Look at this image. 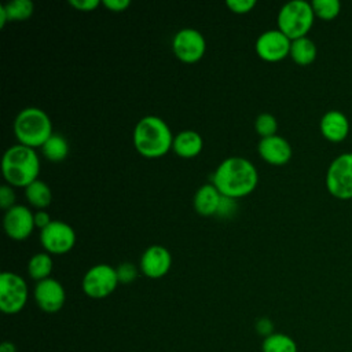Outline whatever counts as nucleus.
<instances>
[{
	"label": "nucleus",
	"instance_id": "nucleus-20",
	"mask_svg": "<svg viewBox=\"0 0 352 352\" xmlns=\"http://www.w3.org/2000/svg\"><path fill=\"white\" fill-rule=\"evenodd\" d=\"M25 195L28 202L38 210L47 208L52 201V191L50 186L40 179L32 182L29 186L25 187Z\"/></svg>",
	"mask_w": 352,
	"mask_h": 352
},
{
	"label": "nucleus",
	"instance_id": "nucleus-4",
	"mask_svg": "<svg viewBox=\"0 0 352 352\" xmlns=\"http://www.w3.org/2000/svg\"><path fill=\"white\" fill-rule=\"evenodd\" d=\"M14 133L21 144L41 147L54 133L51 118L40 107H25L14 120Z\"/></svg>",
	"mask_w": 352,
	"mask_h": 352
},
{
	"label": "nucleus",
	"instance_id": "nucleus-25",
	"mask_svg": "<svg viewBox=\"0 0 352 352\" xmlns=\"http://www.w3.org/2000/svg\"><path fill=\"white\" fill-rule=\"evenodd\" d=\"M311 4L315 15L322 19H333L341 10V3L338 0H314Z\"/></svg>",
	"mask_w": 352,
	"mask_h": 352
},
{
	"label": "nucleus",
	"instance_id": "nucleus-2",
	"mask_svg": "<svg viewBox=\"0 0 352 352\" xmlns=\"http://www.w3.org/2000/svg\"><path fill=\"white\" fill-rule=\"evenodd\" d=\"M173 135L169 125L158 116L142 117L132 133L135 148L146 158H160L165 155L173 144Z\"/></svg>",
	"mask_w": 352,
	"mask_h": 352
},
{
	"label": "nucleus",
	"instance_id": "nucleus-27",
	"mask_svg": "<svg viewBox=\"0 0 352 352\" xmlns=\"http://www.w3.org/2000/svg\"><path fill=\"white\" fill-rule=\"evenodd\" d=\"M116 271H117V276H118V282L120 283H131L133 282L138 275H139V271H138V267L129 261H124L121 263L118 267H116Z\"/></svg>",
	"mask_w": 352,
	"mask_h": 352
},
{
	"label": "nucleus",
	"instance_id": "nucleus-16",
	"mask_svg": "<svg viewBox=\"0 0 352 352\" xmlns=\"http://www.w3.org/2000/svg\"><path fill=\"white\" fill-rule=\"evenodd\" d=\"M319 129L327 140L341 142L349 132V120L342 111L333 109L322 116L319 121Z\"/></svg>",
	"mask_w": 352,
	"mask_h": 352
},
{
	"label": "nucleus",
	"instance_id": "nucleus-11",
	"mask_svg": "<svg viewBox=\"0 0 352 352\" xmlns=\"http://www.w3.org/2000/svg\"><path fill=\"white\" fill-rule=\"evenodd\" d=\"M292 40L279 29H268L263 32L254 44L256 54L267 62H278L290 52Z\"/></svg>",
	"mask_w": 352,
	"mask_h": 352
},
{
	"label": "nucleus",
	"instance_id": "nucleus-30",
	"mask_svg": "<svg viewBox=\"0 0 352 352\" xmlns=\"http://www.w3.org/2000/svg\"><path fill=\"white\" fill-rule=\"evenodd\" d=\"M226 6L235 14H246L256 6V0H227Z\"/></svg>",
	"mask_w": 352,
	"mask_h": 352
},
{
	"label": "nucleus",
	"instance_id": "nucleus-17",
	"mask_svg": "<svg viewBox=\"0 0 352 352\" xmlns=\"http://www.w3.org/2000/svg\"><path fill=\"white\" fill-rule=\"evenodd\" d=\"M220 198L221 194L219 190L212 183H206L195 191L192 205L195 212L201 216H213L217 212Z\"/></svg>",
	"mask_w": 352,
	"mask_h": 352
},
{
	"label": "nucleus",
	"instance_id": "nucleus-9",
	"mask_svg": "<svg viewBox=\"0 0 352 352\" xmlns=\"http://www.w3.org/2000/svg\"><path fill=\"white\" fill-rule=\"evenodd\" d=\"M38 238L47 253L65 254L76 243V231L62 220H52L45 228L40 230Z\"/></svg>",
	"mask_w": 352,
	"mask_h": 352
},
{
	"label": "nucleus",
	"instance_id": "nucleus-13",
	"mask_svg": "<svg viewBox=\"0 0 352 352\" xmlns=\"http://www.w3.org/2000/svg\"><path fill=\"white\" fill-rule=\"evenodd\" d=\"M34 300L41 311L55 314L63 307L66 301V292L59 280L50 276L36 283Z\"/></svg>",
	"mask_w": 352,
	"mask_h": 352
},
{
	"label": "nucleus",
	"instance_id": "nucleus-33",
	"mask_svg": "<svg viewBox=\"0 0 352 352\" xmlns=\"http://www.w3.org/2000/svg\"><path fill=\"white\" fill-rule=\"evenodd\" d=\"M102 4L110 11L120 12L126 10L131 6V1L129 0H102Z\"/></svg>",
	"mask_w": 352,
	"mask_h": 352
},
{
	"label": "nucleus",
	"instance_id": "nucleus-29",
	"mask_svg": "<svg viewBox=\"0 0 352 352\" xmlns=\"http://www.w3.org/2000/svg\"><path fill=\"white\" fill-rule=\"evenodd\" d=\"M15 204V191L10 184L0 186V208L6 212L12 208Z\"/></svg>",
	"mask_w": 352,
	"mask_h": 352
},
{
	"label": "nucleus",
	"instance_id": "nucleus-7",
	"mask_svg": "<svg viewBox=\"0 0 352 352\" xmlns=\"http://www.w3.org/2000/svg\"><path fill=\"white\" fill-rule=\"evenodd\" d=\"M28 301V285L25 279L11 271L0 274V309L12 315L23 309Z\"/></svg>",
	"mask_w": 352,
	"mask_h": 352
},
{
	"label": "nucleus",
	"instance_id": "nucleus-28",
	"mask_svg": "<svg viewBox=\"0 0 352 352\" xmlns=\"http://www.w3.org/2000/svg\"><path fill=\"white\" fill-rule=\"evenodd\" d=\"M236 199L231 198V197H226L221 195L220 202H219V208L216 212V216L227 219V217H232L234 213L236 212Z\"/></svg>",
	"mask_w": 352,
	"mask_h": 352
},
{
	"label": "nucleus",
	"instance_id": "nucleus-31",
	"mask_svg": "<svg viewBox=\"0 0 352 352\" xmlns=\"http://www.w3.org/2000/svg\"><path fill=\"white\" fill-rule=\"evenodd\" d=\"M256 331L263 336L264 338H267L268 336L274 334V323L270 318H260L257 322H256Z\"/></svg>",
	"mask_w": 352,
	"mask_h": 352
},
{
	"label": "nucleus",
	"instance_id": "nucleus-32",
	"mask_svg": "<svg viewBox=\"0 0 352 352\" xmlns=\"http://www.w3.org/2000/svg\"><path fill=\"white\" fill-rule=\"evenodd\" d=\"M69 4L80 11H92L100 4V1L99 0H69Z\"/></svg>",
	"mask_w": 352,
	"mask_h": 352
},
{
	"label": "nucleus",
	"instance_id": "nucleus-34",
	"mask_svg": "<svg viewBox=\"0 0 352 352\" xmlns=\"http://www.w3.org/2000/svg\"><path fill=\"white\" fill-rule=\"evenodd\" d=\"M51 221H52V219H51L50 213L45 212L44 209H40V210H36V212H34V224H36V227H38L40 230L45 228Z\"/></svg>",
	"mask_w": 352,
	"mask_h": 352
},
{
	"label": "nucleus",
	"instance_id": "nucleus-26",
	"mask_svg": "<svg viewBox=\"0 0 352 352\" xmlns=\"http://www.w3.org/2000/svg\"><path fill=\"white\" fill-rule=\"evenodd\" d=\"M254 129L261 138L276 135L278 121L271 113H260L254 120Z\"/></svg>",
	"mask_w": 352,
	"mask_h": 352
},
{
	"label": "nucleus",
	"instance_id": "nucleus-15",
	"mask_svg": "<svg viewBox=\"0 0 352 352\" xmlns=\"http://www.w3.org/2000/svg\"><path fill=\"white\" fill-rule=\"evenodd\" d=\"M257 151L264 161L272 165L286 164L293 154L290 143L280 135L261 138L257 144Z\"/></svg>",
	"mask_w": 352,
	"mask_h": 352
},
{
	"label": "nucleus",
	"instance_id": "nucleus-10",
	"mask_svg": "<svg viewBox=\"0 0 352 352\" xmlns=\"http://www.w3.org/2000/svg\"><path fill=\"white\" fill-rule=\"evenodd\" d=\"M173 54L186 63L199 60L206 50L204 34L194 28H183L177 30L172 38Z\"/></svg>",
	"mask_w": 352,
	"mask_h": 352
},
{
	"label": "nucleus",
	"instance_id": "nucleus-19",
	"mask_svg": "<svg viewBox=\"0 0 352 352\" xmlns=\"http://www.w3.org/2000/svg\"><path fill=\"white\" fill-rule=\"evenodd\" d=\"M316 54H318L316 44L308 36L292 40L289 55L297 65L307 66L312 63L316 58Z\"/></svg>",
	"mask_w": 352,
	"mask_h": 352
},
{
	"label": "nucleus",
	"instance_id": "nucleus-14",
	"mask_svg": "<svg viewBox=\"0 0 352 352\" xmlns=\"http://www.w3.org/2000/svg\"><path fill=\"white\" fill-rule=\"evenodd\" d=\"M172 265L170 252L162 245L148 246L140 257V271L150 279H158L168 274Z\"/></svg>",
	"mask_w": 352,
	"mask_h": 352
},
{
	"label": "nucleus",
	"instance_id": "nucleus-23",
	"mask_svg": "<svg viewBox=\"0 0 352 352\" xmlns=\"http://www.w3.org/2000/svg\"><path fill=\"white\" fill-rule=\"evenodd\" d=\"M263 352H297L296 341L283 333H274L264 338L261 345Z\"/></svg>",
	"mask_w": 352,
	"mask_h": 352
},
{
	"label": "nucleus",
	"instance_id": "nucleus-1",
	"mask_svg": "<svg viewBox=\"0 0 352 352\" xmlns=\"http://www.w3.org/2000/svg\"><path fill=\"white\" fill-rule=\"evenodd\" d=\"M258 182L256 166L243 157L231 155L223 160L210 175V183L221 195L241 198L250 194Z\"/></svg>",
	"mask_w": 352,
	"mask_h": 352
},
{
	"label": "nucleus",
	"instance_id": "nucleus-12",
	"mask_svg": "<svg viewBox=\"0 0 352 352\" xmlns=\"http://www.w3.org/2000/svg\"><path fill=\"white\" fill-rule=\"evenodd\" d=\"M3 227L6 234L15 239H26L34 230V213L25 205H14L4 212Z\"/></svg>",
	"mask_w": 352,
	"mask_h": 352
},
{
	"label": "nucleus",
	"instance_id": "nucleus-22",
	"mask_svg": "<svg viewBox=\"0 0 352 352\" xmlns=\"http://www.w3.org/2000/svg\"><path fill=\"white\" fill-rule=\"evenodd\" d=\"M52 268L54 263L50 253H36L28 261V274L37 282L50 278Z\"/></svg>",
	"mask_w": 352,
	"mask_h": 352
},
{
	"label": "nucleus",
	"instance_id": "nucleus-36",
	"mask_svg": "<svg viewBox=\"0 0 352 352\" xmlns=\"http://www.w3.org/2000/svg\"><path fill=\"white\" fill-rule=\"evenodd\" d=\"M8 22V18H7V14H6V10L3 7V4H0V28H4V25Z\"/></svg>",
	"mask_w": 352,
	"mask_h": 352
},
{
	"label": "nucleus",
	"instance_id": "nucleus-8",
	"mask_svg": "<svg viewBox=\"0 0 352 352\" xmlns=\"http://www.w3.org/2000/svg\"><path fill=\"white\" fill-rule=\"evenodd\" d=\"M118 276L114 267L100 263L92 265L82 276V292L91 298H104L111 294L117 285Z\"/></svg>",
	"mask_w": 352,
	"mask_h": 352
},
{
	"label": "nucleus",
	"instance_id": "nucleus-24",
	"mask_svg": "<svg viewBox=\"0 0 352 352\" xmlns=\"http://www.w3.org/2000/svg\"><path fill=\"white\" fill-rule=\"evenodd\" d=\"M8 21L28 19L34 10V4L30 0H10L3 4Z\"/></svg>",
	"mask_w": 352,
	"mask_h": 352
},
{
	"label": "nucleus",
	"instance_id": "nucleus-6",
	"mask_svg": "<svg viewBox=\"0 0 352 352\" xmlns=\"http://www.w3.org/2000/svg\"><path fill=\"white\" fill-rule=\"evenodd\" d=\"M324 183L333 197L338 199L352 198V151L341 153L330 162Z\"/></svg>",
	"mask_w": 352,
	"mask_h": 352
},
{
	"label": "nucleus",
	"instance_id": "nucleus-5",
	"mask_svg": "<svg viewBox=\"0 0 352 352\" xmlns=\"http://www.w3.org/2000/svg\"><path fill=\"white\" fill-rule=\"evenodd\" d=\"M315 12L307 0H290L285 3L276 16L278 29L290 40L304 37L314 25Z\"/></svg>",
	"mask_w": 352,
	"mask_h": 352
},
{
	"label": "nucleus",
	"instance_id": "nucleus-35",
	"mask_svg": "<svg viewBox=\"0 0 352 352\" xmlns=\"http://www.w3.org/2000/svg\"><path fill=\"white\" fill-rule=\"evenodd\" d=\"M0 352H16V348L11 341H4L0 345Z\"/></svg>",
	"mask_w": 352,
	"mask_h": 352
},
{
	"label": "nucleus",
	"instance_id": "nucleus-3",
	"mask_svg": "<svg viewBox=\"0 0 352 352\" xmlns=\"http://www.w3.org/2000/svg\"><path fill=\"white\" fill-rule=\"evenodd\" d=\"M1 172L7 184L26 187L37 180L40 172V158L33 147L25 144L10 146L1 158Z\"/></svg>",
	"mask_w": 352,
	"mask_h": 352
},
{
	"label": "nucleus",
	"instance_id": "nucleus-18",
	"mask_svg": "<svg viewBox=\"0 0 352 352\" xmlns=\"http://www.w3.org/2000/svg\"><path fill=\"white\" fill-rule=\"evenodd\" d=\"M204 147V140L201 135L192 129H184L176 133L173 138L172 148L182 158L197 157Z\"/></svg>",
	"mask_w": 352,
	"mask_h": 352
},
{
	"label": "nucleus",
	"instance_id": "nucleus-21",
	"mask_svg": "<svg viewBox=\"0 0 352 352\" xmlns=\"http://www.w3.org/2000/svg\"><path fill=\"white\" fill-rule=\"evenodd\" d=\"M41 153L48 161H63L69 154V143L63 135L54 132L41 146Z\"/></svg>",
	"mask_w": 352,
	"mask_h": 352
}]
</instances>
